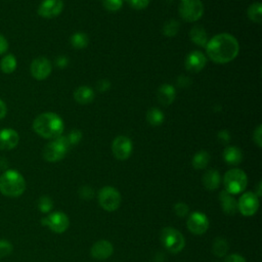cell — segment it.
I'll return each instance as SVG.
<instances>
[{
    "instance_id": "obj_41",
    "label": "cell",
    "mask_w": 262,
    "mask_h": 262,
    "mask_svg": "<svg viewBox=\"0 0 262 262\" xmlns=\"http://www.w3.org/2000/svg\"><path fill=\"white\" fill-rule=\"evenodd\" d=\"M80 192H81V198H85V199H91L93 196V190L91 187H88V186H84V187H81L80 189Z\"/></svg>"
},
{
    "instance_id": "obj_28",
    "label": "cell",
    "mask_w": 262,
    "mask_h": 262,
    "mask_svg": "<svg viewBox=\"0 0 262 262\" xmlns=\"http://www.w3.org/2000/svg\"><path fill=\"white\" fill-rule=\"evenodd\" d=\"M248 17L254 23H261L262 19V5L260 2L252 3L247 10Z\"/></svg>"
},
{
    "instance_id": "obj_16",
    "label": "cell",
    "mask_w": 262,
    "mask_h": 262,
    "mask_svg": "<svg viewBox=\"0 0 262 262\" xmlns=\"http://www.w3.org/2000/svg\"><path fill=\"white\" fill-rule=\"evenodd\" d=\"M19 141L18 133L11 128L0 130V149L9 150L14 148Z\"/></svg>"
},
{
    "instance_id": "obj_10",
    "label": "cell",
    "mask_w": 262,
    "mask_h": 262,
    "mask_svg": "<svg viewBox=\"0 0 262 262\" xmlns=\"http://www.w3.org/2000/svg\"><path fill=\"white\" fill-rule=\"evenodd\" d=\"M42 223L48 226L52 231L56 233H62L68 229L70 221L68 216L63 212L56 211L50 213L45 218H43Z\"/></svg>"
},
{
    "instance_id": "obj_9",
    "label": "cell",
    "mask_w": 262,
    "mask_h": 262,
    "mask_svg": "<svg viewBox=\"0 0 262 262\" xmlns=\"http://www.w3.org/2000/svg\"><path fill=\"white\" fill-rule=\"evenodd\" d=\"M133 150V144L129 137L125 135L117 136L112 143V151L116 159L120 161L127 160Z\"/></svg>"
},
{
    "instance_id": "obj_42",
    "label": "cell",
    "mask_w": 262,
    "mask_h": 262,
    "mask_svg": "<svg viewBox=\"0 0 262 262\" xmlns=\"http://www.w3.org/2000/svg\"><path fill=\"white\" fill-rule=\"evenodd\" d=\"M8 49V42L6 38L0 34V55L4 54Z\"/></svg>"
},
{
    "instance_id": "obj_13",
    "label": "cell",
    "mask_w": 262,
    "mask_h": 262,
    "mask_svg": "<svg viewBox=\"0 0 262 262\" xmlns=\"http://www.w3.org/2000/svg\"><path fill=\"white\" fill-rule=\"evenodd\" d=\"M52 66L48 58L46 57H37L35 58L30 66V72L34 79L38 81H42L48 78V76L51 74Z\"/></svg>"
},
{
    "instance_id": "obj_38",
    "label": "cell",
    "mask_w": 262,
    "mask_h": 262,
    "mask_svg": "<svg viewBox=\"0 0 262 262\" xmlns=\"http://www.w3.org/2000/svg\"><path fill=\"white\" fill-rule=\"evenodd\" d=\"M96 87H97V89H98L100 92H104V91H106V90H108V89L111 88V83H110V81L106 80V79H101V80H99V81L97 82Z\"/></svg>"
},
{
    "instance_id": "obj_36",
    "label": "cell",
    "mask_w": 262,
    "mask_h": 262,
    "mask_svg": "<svg viewBox=\"0 0 262 262\" xmlns=\"http://www.w3.org/2000/svg\"><path fill=\"white\" fill-rule=\"evenodd\" d=\"M149 1L150 0H128V3L132 8L136 10H141L148 6Z\"/></svg>"
},
{
    "instance_id": "obj_43",
    "label": "cell",
    "mask_w": 262,
    "mask_h": 262,
    "mask_svg": "<svg viewBox=\"0 0 262 262\" xmlns=\"http://www.w3.org/2000/svg\"><path fill=\"white\" fill-rule=\"evenodd\" d=\"M55 64L59 68H66L68 64H69V58L66 57V56H59L56 58L55 60Z\"/></svg>"
},
{
    "instance_id": "obj_33",
    "label": "cell",
    "mask_w": 262,
    "mask_h": 262,
    "mask_svg": "<svg viewBox=\"0 0 262 262\" xmlns=\"http://www.w3.org/2000/svg\"><path fill=\"white\" fill-rule=\"evenodd\" d=\"M66 137H67V140H68V142H69V144L71 146L73 144H77L81 140L82 132L80 130L75 129V130H72Z\"/></svg>"
},
{
    "instance_id": "obj_30",
    "label": "cell",
    "mask_w": 262,
    "mask_h": 262,
    "mask_svg": "<svg viewBox=\"0 0 262 262\" xmlns=\"http://www.w3.org/2000/svg\"><path fill=\"white\" fill-rule=\"evenodd\" d=\"M179 23L176 19H169L163 26V34L167 37H175L179 31Z\"/></svg>"
},
{
    "instance_id": "obj_2",
    "label": "cell",
    "mask_w": 262,
    "mask_h": 262,
    "mask_svg": "<svg viewBox=\"0 0 262 262\" xmlns=\"http://www.w3.org/2000/svg\"><path fill=\"white\" fill-rule=\"evenodd\" d=\"M33 129L43 138L55 139L63 132V121L55 113H43L35 118Z\"/></svg>"
},
{
    "instance_id": "obj_45",
    "label": "cell",
    "mask_w": 262,
    "mask_h": 262,
    "mask_svg": "<svg viewBox=\"0 0 262 262\" xmlns=\"http://www.w3.org/2000/svg\"><path fill=\"white\" fill-rule=\"evenodd\" d=\"M178 84L182 87H185V86H188L190 84V81H189V79H187V77L181 76V77L178 78Z\"/></svg>"
},
{
    "instance_id": "obj_18",
    "label": "cell",
    "mask_w": 262,
    "mask_h": 262,
    "mask_svg": "<svg viewBox=\"0 0 262 262\" xmlns=\"http://www.w3.org/2000/svg\"><path fill=\"white\" fill-rule=\"evenodd\" d=\"M219 200L222 210L226 215H234L237 212V202L233 198V194L224 189L219 193Z\"/></svg>"
},
{
    "instance_id": "obj_14",
    "label": "cell",
    "mask_w": 262,
    "mask_h": 262,
    "mask_svg": "<svg viewBox=\"0 0 262 262\" xmlns=\"http://www.w3.org/2000/svg\"><path fill=\"white\" fill-rule=\"evenodd\" d=\"M63 9L62 0H43L37 9L40 16L44 18H53L61 13Z\"/></svg>"
},
{
    "instance_id": "obj_27",
    "label": "cell",
    "mask_w": 262,
    "mask_h": 262,
    "mask_svg": "<svg viewBox=\"0 0 262 262\" xmlns=\"http://www.w3.org/2000/svg\"><path fill=\"white\" fill-rule=\"evenodd\" d=\"M164 114L157 107H151L146 113V121L151 126H160L164 122Z\"/></svg>"
},
{
    "instance_id": "obj_8",
    "label": "cell",
    "mask_w": 262,
    "mask_h": 262,
    "mask_svg": "<svg viewBox=\"0 0 262 262\" xmlns=\"http://www.w3.org/2000/svg\"><path fill=\"white\" fill-rule=\"evenodd\" d=\"M121 201L120 192L113 186H103L98 191V203L100 207L107 212L116 211L120 207Z\"/></svg>"
},
{
    "instance_id": "obj_31",
    "label": "cell",
    "mask_w": 262,
    "mask_h": 262,
    "mask_svg": "<svg viewBox=\"0 0 262 262\" xmlns=\"http://www.w3.org/2000/svg\"><path fill=\"white\" fill-rule=\"evenodd\" d=\"M52 207H53V202H52V200L49 196L42 195L38 200V209L42 213H49L51 211Z\"/></svg>"
},
{
    "instance_id": "obj_3",
    "label": "cell",
    "mask_w": 262,
    "mask_h": 262,
    "mask_svg": "<svg viewBox=\"0 0 262 262\" xmlns=\"http://www.w3.org/2000/svg\"><path fill=\"white\" fill-rule=\"evenodd\" d=\"M26 190V180L16 170L9 169L0 175V192L5 196L17 198Z\"/></svg>"
},
{
    "instance_id": "obj_34",
    "label": "cell",
    "mask_w": 262,
    "mask_h": 262,
    "mask_svg": "<svg viewBox=\"0 0 262 262\" xmlns=\"http://www.w3.org/2000/svg\"><path fill=\"white\" fill-rule=\"evenodd\" d=\"M12 245L6 239H0V258L10 255L12 252Z\"/></svg>"
},
{
    "instance_id": "obj_1",
    "label": "cell",
    "mask_w": 262,
    "mask_h": 262,
    "mask_svg": "<svg viewBox=\"0 0 262 262\" xmlns=\"http://www.w3.org/2000/svg\"><path fill=\"white\" fill-rule=\"evenodd\" d=\"M206 51L209 58L214 62L227 63L237 56L239 44L234 36L228 33H221L208 41Z\"/></svg>"
},
{
    "instance_id": "obj_5",
    "label": "cell",
    "mask_w": 262,
    "mask_h": 262,
    "mask_svg": "<svg viewBox=\"0 0 262 262\" xmlns=\"http://www.w3.org/2000/svg\"><path fill=\"white\" fill-rule=\"evenodd\" d=\"M69 148L70 144L67 140V137L60 135L44 146L43 158L47 162H58L66 157Z\"/></svg>"
},
{
    "instance_id": "obj_15",
    "label": "cell",
    "mask_w": 262,
    "mask_h": 262,
    "mask_svg": "<svg viewBox=\"0 0 262 262\" xmlns=\"http://www.w3.org/2000/svg\"><path fill=\"white\" fill-rule=\"evenodd\" d=\"M207 63V58L205 54L201 51L194 50L187 54L185 58V68L187 71L192 73L201 72Z\"/></svg>"
},
{
    "instance_id": "obj_20",
    "label": "cell",
    "mask_w": 262,
    "mask_h": 262,
    "mask_svg": "<svg viewBox=\"0 0 262 262\" xmlns=\"http://www.w3.org/2000/svg\"><path fill=\"white\" fill-rule=\"evenodd\" d=\"M202 181H203V185L208 190H215L220 185L221 177H220V174L217 170L210 169V170H208L207 172L204 173Z\"/></svg>"
},
{
    "instance_id": "obj_22",
    "label": "cell",
    "mask_w": 262,
    "mask_h": 262,
    "mask_svg": "<svg viewBox=\"0 0 262 262\" xmlns=\"http://www.w3.org/2000/svg\"><path fill=\"white\" fill-rule=\"evenodd\" d=\"M74 98L80 104H88L94 99V91L88 86H80L75 90Z\"/></svg>"
},
{
    "instance_id": "obj_12",
    "label": "cell",
    "mask_w": 262,
    "mask_h": 262,
    "mask_svg": "<svg viewBox=\"0 0 262 262\" xmlns=\"http://www.w3.org/2000/svg\"><path fill=\"white\" fill-rule=\"evenodd\" d=\"M186 226L191 233L201 235L205 233L209 227L208 217L202 212H192L188 215Z\"/></svg>"
},
{
    "instance_id": "obj_25",
    "label": "cell",
    "mask_w": 262,
    "mask_h": 262,
    "mask_svg": "<svg viewBox=\"0 0 262 262\" xmlns=\"http://www.w3.org/2000/svg\"><path fill=\"white\" fill-rule=\"evenodd\" d=\"M209 162H210L209 152L206 151V150H200L193 156L191 164H192V167L194 169L202 170V169H205L208 166Z\"/></svg>"
},
{
    "instance_id": "obj_32",
    "label": "cell",
    "mask_w": 262,
    "mask_h": 262,
    "mask_svg": "<svg viewBox=\"0 0 262 262\" xmlns=\"http://www.w3.org/2000/svg\"><path fill=\"white\" fill-rule=\"evenodd\" d=\"M102 5L106 10L115 12L121 9L123 5V0H102Z\"/></svg>"
},
{
    "instance_id": "obj_39",
    "label": "cell",
    "mask_w": 262,
    "mask_h": 262,
    "mask_svg": "<svg viewBox=\"0 0 262 262\" xmlns=\"http://www.w3.org/2000/svg\"><path fill=\"white\" fill-rule=\"evenodd\" d=\"M217 138L222 143H227L230 140V134L226 130H221L217 134Z\"/></svg>"
},
{
    "instance_id": "obj_40",
    "label": "cell",
    "mask_w": 262,
    "mask_h": 262,
    "mask_svg": "<svg viewBox=\"0 0 262 262\" xmlns=\"http://www.w3.org/2000/svg\"><path fill=\"white\" fill-rule=\"evenodd\" d=\"M224 262H247V261L243 256L238 254H231L225 258Z\"/></svg>"
},
{
    "instance_id": "obj_4",
    "label": "cell",
    "mask_w": 262,
    "mask_h": 262,
    "mask_svg": "<svg viewBox=\"0 0 262 262\" xmlns=\"http://www.w3.org/2000/svg\"><path fill=\"white\" fill-rule=\"evenodd\" d=\"M161 242L165 249L172 253L178 254L185 246V239L183 234L174 227H165L161 231Z\"/></svg>"
},
{
    "instance_id": "obj_23",
    "label": "cell",
    "mask_w": 262,
    "mask_h": 262,
    "mask_svg": "<svg viewBox=\"0 0 262 262\" xmlns=\"http://www.w3.org/2000/svg\"><path fill=\"white\" fill-rule=\"evenodd\" d=\"M190 40L200 47H206L208 43V35L204 28L201 26L193 27L189 32Z\"/></svg>"
},
{
    "instance_id": "obj_17",
    "label": "cell",
    "mask_w": 262,
    "mask_h": 262,
    "mask_svg": "<svg viewBox=\"0 0 262 262\" xmlns=\"http://www.w3.org/2000/svg\"><path fill=\"white\" fill-rule=\"evenodd\" d=\"M113 252H114V247L106 239H100L96 242L90 250L91 256L97 260H105L110 258Z\"/></svg>"
},
{
    "instance_id": "obj_19",
    "label": "cell",
    "mask_w": 262,
    "mask_h": 262,
    "mask_svg": "<svg viewBox=\"0 0 262 262\" xmlns=\"http://www.w3.org/2000/svg\"><path fill=\"white\" fill-rule=\"evenodd\" d=\"M175 97H176V90L170 84H163L158 89L157 98L162 105H165V106L170 105L174 101Z\"/></svg>"
},
{
    "instance_id": "obj_7",
    "label": "cell",
    "mask_w": 262,
    "mask_h": 262,
    "mask_svg": "<svg viewBox=\"0 0 262 262\" xmlns=\"http://www.w3.org/2000/svg\"><path fill=\"white\" fill-rule=\"evenodd\" d=\"M178 11L183 20L193 23L202 17L204 5L201 0H180Z\"/></svg>"
},
{
    "instance_id": "obj_21",
    "label": "cell",
    "mask_w": 262,
    "mask_h": 262,
    "mask_svg": "<svg viewBox=\"0 0 262 262\" xmlns=\"http://www.w3.org/2000/svg\"><path fill=\"white\" fill-rule=\"evenodd\" d=\"M223 159L228 165L235 166L243 161V152L238 147L229 145L226 146L223 150Z\"/></svg>"
},
{
    "instance_id": "obj_35",
    "label": "cell",
    "mask_w": 262,
    "mask_h": 262,
    "mask_svg": "<svg viewBox=\"0 0 262 262\" xmlns=\"http://www.w3.org/2000/svg\"><path fill=\"white\" fill-rule=\"evenodd\" d=\"M174 211H175L177 216L184 217V216H186L188 214L189 208H188V206L185 203H177L174 206Z\"/></svg>"
},
{
    "instance_id": "obj_37",
    "label": "cell",
    "mask_w": 262,
    "mask_h": 262,
    "mask_svg": "<svg viewBox=\"0 0 262 262\" xmlns=\"http://www.w3.org/2000/svg\"><path fill=\"white\" fill-rule=\"evenodd\" d=\"M253 140L258 147L262 146V126L258 125L253 133Z\"/></svg>"
},
{
    "instance_id": "obj_26",
    "label": "cell",
    "mask_w": 262,
    "mask_h": 262,
    "mask_svg": "<svg viewBox=\"0 0 262 262\" xmlns=\"http://www.w3.org/2000/svg\"><path fill=\"white\" fill-rule=\"evenodd\" d=\"M70 42H71L72 47H74L76 49H83V48L87 47V45L89 43V38L85 33L77 32L71 36Z\"/></svg>"
},
{
    "instance_id": "obj_44",
    "label": "cell",
    "mask_w": 262,
    "mask_h": 262,
    "mask_svg": "<svg viewBox=\"0 0 262 262\" xmlns=\"http://www.w3.org/2000/svg\"><path fill=\"white\" fill-rule=\"evenodd\" d=\"M7 114V106L5 102L0 98V120L3 119Z\"/></svg>"
},
{
    "instance_id": "obj_11",
    "label": "cell",
    "mask_w": 262,
    "mask_h": 262,
    "mask_svg": "<svg viewBox=\"0 0 262 262\" xmlns=\"http://www.w3.org/2000/svg\"><path fill=\"white\" fill-rule=\"evenodd\" d=\"M259 208L258 196L251 191L242 194L237 202V210L244 216H253Z\"/></svg>"
},
{
    "instance_id": "obj_24",
    "label": "cell",
    "mask_w": 262,
    "mask_h": 262,
    "mask_svg": "<svg viewBox=\"0 0 262 262\" xmlns=\"http://www.w3.org/2000/svg\"><path fill=\"white\" fill-rule=\"evenodd\" d=\"M17 66L16 58L13 54H5L0 61V69L4 74H11L15 71Z\"/></svg>"
},
{
    "instance_id": "obj_29",
    "label": "cell",
    "mask_w": 262,
    "mask_h": 262,
    "mask_svg": "<svg viewBox=\"0 0 262 262\" xmlns=\"http://www.w3.org/2000/svg\"><path fill=\"white\" fill-rule=\"evenodd\" d=\"M212 251H213L214 255L217 256V257L225 256V254L228 251V244H227V242L224 238H222V237H217L214 241V243H213Z\"/></svg>"
},
{
    "instance_id": "obj_6",
    "label": "cell",
    "mask_w": 262,
    "mask_h": 262,
    "mask_svg": "<svg viewBox=\"0 0 262 262\" xmlns=\"http://www.w3.org/2000/svg\"><path fill=\"white\" fill-rule=\"evenodd\" d=\"M225 190L231 194H237L245 190L248 184V177L246 173L237 168L228 170L223 177Z\"/></svg>"
}]
</instances>
